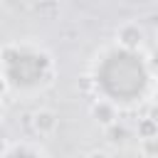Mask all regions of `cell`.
<instances>
[{
	"instance_id": "obj_5",
	"label": "cell",
	"mask_w": 158,
	"mask_h": 158,
	"mask_svg": "<svg viewBox=\"0 0 158 158\" xmlns=\"http://www.w3.org/2000/svg\"><path fill=\"white\" fill-rule=\"evenodd\" d=\"M91 116H94V121L96 123H101L104 128H109V126H114L118 118V109H116V104H111V101H106V99H96L94 104H91Z\"/></svg>"
},
{
	"instance_id": "obj_3",
	"label": "cell",
	"mask_w": 158,
	"mask_h": 158,
	"mask_svg": "<svg viewBox=\"0 0 158 158\" xmlns=\"http://www.w3.org/2000/svg\"><path fill=\"white\" fill-rule=\"evenodd\" d=\"M143 37H146L143 27H141L138 22L128 20V22H123V25L116 30V47L128 49V52H138L141 44H143Z\"/></svg>"
},
{
	"instance_id": "obj_1",
	"label": "cell",
	"mask_w": 158,
	"mask_h": 158,
	"mask_svg": "<svg viewBox=\"0 0 158 158\" xmlns=\"http://www.w3.org/2000/svg\"><path fill=\"white\" fill-rule=\"evenodd\" d=\"M151 72L146 64V57L138 52H128L121 47L106 49L94 69V89L101 94V99L111 104H136L141 101L151 89Z\"/></svg>"
},
{
	"instance_id": "obj_7",
	"label": "cell",
	"mask_w": 158,
	"mask_h": 158,
	"mask_svg": "<svg viewBox=\"0 0 158 158\" xmlns=\"http://www.w3.org/2000/svg\"><path fill=\"white\" fill-rule=\"evenodd\" d=\"M138 138H143V141H156L158 138V123H153L151 118H141L138 121Z\"/></svg>"
},
{
	"instance_id": "obj_6",
	"label": "cell",
	"mask_w": 158,
	"mask_h": 158,
	"mask_svg": "<svg viewBox=\"0 0 158 158\" xmlns=\"http://www.w3.org/2000/svg\"><path fill=\"white\" fill-rule=\"evenodd\" d=\"M0 158H47L40 148H35V146H27V143H15V146H10Z\"/></svg>"
},
{
	"instance_id": "obj_13",
	"label": "cell",
	"mask_w": 158,
	"mask_h": 158,
	"mask_svg": "<svg viewBox=\"0 0 158 158\" xmlns=\"http://www.w3.org/2000/svg\"><path fill=\"white\" fill-rule=\"evenodd\" d=\"M156 42H158V25H156Z\"/></svg>"
},
{
	"instance_id": "obj_12",
	"label": "cell",
	"mask_w": 158,
	"mask_h": 158,
	"mask_svg": "<svg viewBox=\"0 0 158 158\" xmlns=\"http://www.w3.org/2000/svg\"><path fill=\"white\" fill-rule=\"evenodd\" d=\"M86 158H111V156H109L106 151H91V153H89Z\"/></svg>"
},
{
	"instance_id": "obj_9",
	"label": "cell",
	"mask_w": 158,
	"mask_h": 158,
	"mask_svg": "<svg viewBox=\"0 0 158 158\" xmlns=\"http://www.w3.org/2000/svg\"><path fill=\"white\" fill-rule=\"evenodd\" d=\"M146 64H148L151 77H158V49H153V52L146 57Z\"/></svg>"
},
{
	"instance_id": "obj_10",
	"label": "cell",
	"mask_w": 158,
	"mask_h": 158,
	"mask_svg": "<svg viewBox=\"0 0 158 158\" xmlns=\"http://www.w3.org/2000/svg\"><path fill=\"white\" fill-rule=\"evenodd\" d=\"M146 118H151L153 123H158V101L148 104V109H146Z\"/></svg>"
},
{
	"instance_id": "obj_2",
	"label": "cell",
	"mask_w": 158,
	"mask_h": 158,
	"mask_svg": "<svg viewBox=\"0 0 158 158\" xmlns=\"http://www.w3.org/2000/svg\"><path fill=\"white\" fill-rule=\"evenodd\" d=\"M0 72L10 84V91H37L52 84L54 59L47 49L32 42H10L0 49Z\"/></svg>"
},
{
	"instance_id": "obj_14",
	"label": "cell",
	"mask_w": 158,
	"mask_h": 158,
	"mask_svg": "<svg viewBox=\"0 0 158 158\" xmlns=\"http://www.w3.org/2000/svg\"><path fill=\"white\" fill-rule=\"evenodd\" d=\"M0 116H2V106H0Z\"/></svg>"
},
{
	"instance_id": "obj_8",
	"label": "cell",
	"mask_w": 158,
	"mask_h": 158,
	"mask_svg": "<svg viewBox=\"0 0 158 158\" xmlns=\"http://www.w3.org/2000/svg\"><path fill=\"white\" fill-rule=\"evenodd\" d=\"M106 136H109V141H111V143H123V141H126V136H128V131H126V126H123V123H118V121H116L114 126H109V128H106Z\"/></svg>"
},
{
	"instance_id": "obj_11",
	"label": "cell",
	"mask_w": 158,
	"mask_h": 158,
	"mask_svg": "<svg viewBox=\"0 0 158 158\" xmlns=\"http://www.w3.org/2000/svg\"><path fill=\"white\" fill-rule=\"evenodd\" d=\"M7 91H10V84H7V79L2 77V72H0V101L7 96Z\"/></svg>"
},
{
	"instance_id": "obj_4",
	"label": "cell",
	"mask_w": 158,
	"mask_h": 158,
	"mask_svg": "<svg viewBox=\"0 0 158 158\" xmlns=\"http://www.w3.org/2000/svg\"><path fill=\"white\" fill-rule=\"evenodd\" d=\"M59 126V116L52 109H37L32 114V128L37 136H52Z\"/></svg>"
}]
</instances>
